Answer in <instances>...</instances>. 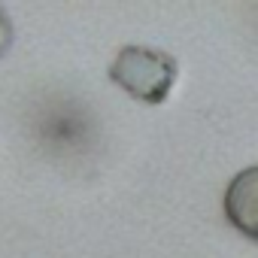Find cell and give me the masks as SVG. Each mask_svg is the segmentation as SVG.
<instances>
[{"label": "cell", "mask_w": 258, "mask_h": 258, "mask_svg": "<svg viewBox=\"0 0 258 258\" xmlns=\"http://www.w3.org/2000/svg\"><path fill=\"white\" fill-rule=\"evenodd\" d=\"M109 79L143 103H161L173 88L176 58L149 46H124L109 67Z\"/></svg>", "instance_id": "1"}, {"label": "cell", "mask_w": 258, "mask_h": 258, "mask_svg": "<svg viewBox=\"0 0 258 258\" xmlns=\"http://www.w3.org/2000/svg\"><path fill=\"white\" fill-rule=\"evenodd\" d=\"M40 137L49 149L79 152L88 143V115L76 103H52L37 115Z\"/></svg>", "instance_id": "2"}, {"label": "cell", "mask_w": 258, "mask_h": 258, "mask_svg": "<svg viewBox=\"0 0 258 258\" xmlns=\"http://www.w3.org/2000/svg\"><path fill=\"white\" fill-rule=\"evenodd\" d=\"M225 216L240 234L258 240V167H246L231 179L225 191Z\"/></svg>", "instance_id": "3"}, {"label": "cell", "mask_w": 258, "mask_h": 258, "mask_svg": "<svg viewBox=\"0 0 258 258\" xmlns=\"http://www.w3.org/2000/svg\"><path fill=\"white\" fill-rule=\"evenodd\" d=\"M10 43H13V25H10L7 13L0 10V55H4V52L10 49Z\"/></svg>", "instance_id": "4"}]
</instances>
